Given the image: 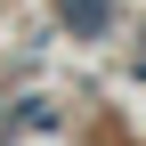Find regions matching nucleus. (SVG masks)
<instances>
[{
	"label": "nucleus",
	"mask_w": 146,
	"mask_h": 146,
	"mask_svg": "<svg viewBox=\"0 0 146 146\" xmlns=\"http://www.w3.org/2000/svg\"><path fill=\"white\" fill-rule=\"evenodd\" d=\"M65 16L89 25V33H106V25H114V0H65Z\"/></svg>",
	"instance_id": "1"
}]
</instances>
